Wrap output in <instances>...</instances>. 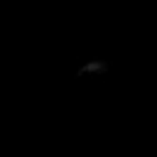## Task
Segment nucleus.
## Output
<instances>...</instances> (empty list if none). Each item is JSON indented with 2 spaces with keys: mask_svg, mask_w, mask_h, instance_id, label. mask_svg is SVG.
<instances>
[{
  "mask_svg": "<svg viewBox=\"0 0 157 157\" xmlns=\"http://www.w3.org/2000/svg\"><path fill=\"white\" fill-rule=\"evenodd\" d=\"M101 71H105V64L93 59V61H88V64H83L78 69V76H93V74H101Z\"/></svg>",
  "mask_w": 157,
  "mask_h": 157,
  "instance_id": "1",
  "label": "nucleus"
}]
</instances>
